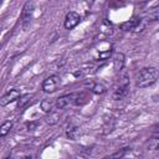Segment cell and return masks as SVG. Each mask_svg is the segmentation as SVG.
<instances>
[{"label":"cell","mask_w":159,"mask_h":159,"mask_svg":"<svg viewBox=\"0 0 159 159\" xmlns=\"http://www.w3.org/2000/svg\"><path fill=\"white\" fill-rule=\"evenodd\" d=\"M158 144H159L158 135H157V134H154V137L149 139V149H150V150H155V149L158 148Z\"/></svg>","instance_id":"cell-16"},{"label":"cell","mask_w":159,"mask_h":159,"mask_svg":"<svg viewBox=\"0 0 159 159\" xmlns=\"http://www.w3.org/2000/svg\"><path fill=\"white\" fill-rule=\"evenodd\" d=\"M5 159H12V158H11V157H9V158H5Z\"/></svg>","instance_id":"cell-19"},{"label":"cell","mask_w":159,"mask_h":159,"mask_svg":"<svg viewBox=\"0 0 159 159\" xmlns=\"http://www.w3.org/2000/svg\"><path fill=\"white\" fill-rule=\"evenodd\" d=\"M91 91L96 94H102L106 92V87L102 84V83H94L91 86Z\"/></svg>","instance_id":"cell-14"},{"label":"cell","mask_w":159,"mask_h":159,"mask_svg":"<svg viewBox=\"0 0 159 159\" xmlns=\"http://www.w3.org/2000/svg\"><path fill=\"white\" fill-rule=\"evenodd\" d=\"M22 159H34V158H32L31 155H26V157H24Z\"/></svg>","instance_id":"cell-18"},{"label":"cell","mask_w":159,"mask_h":159,"mask_svg":"<svg viewBox=\"0 0 159 159\" xmlns=\"http://www.w3.org/2000/svg\"><path fill=\"white\" fill-rule=\"evenodd\" d=\"M140 21L142 20L139 17H132L130 20H128V21H125L120 25V30H123V31H134L139 27Z\"/></svg>","instance_id":"cell-8"},{"label":"cell","mask_w":159,"mask_h":159,"mask_svg":"<svg viewBox=\"0 0 159 159\" xmlns=\"http://www.w3.org/2000/svg\"><path fill=\"white\" fill-rule=\"evenodd\" d=\"M31 98H32V94H29V93L20 96V98L17 99V108H19V109H22L27 103H30Z\"/></svg>","instance_id":"cell-10"},{"label":"cell","mask_w":159,"mask_h":159,"mask_svg":"<svg viewBox=\"0 0 159 159\" xmlns=\"http://www.w3.org/2000/svg\"><path fill=\"white\" fill-rule=\"evenodd\" d=\"M124 65V55L123 53H117L114 56V66L117 71H120V68Z\"/></svg>","instance_id":"cell-12"},{"label":"cell","mask_w":159,"mask_h":159,"mask_svg":"<svg viewBox=\"0 0 159 159\" xmlns=\"http://www.w3.org/2000/svg\"><path fill=\"white\" fill-rule=\"evenodd\" d=\"M127 150H128V148H122V149L117 150L116 153H113V154H111V155L104 157L103 159H122V158L124 157V154L127 153Z\"/></svg>","instance_id":"cell-11"},{"label":"cell","mask_w":159,"mask_h":159,"mask_svg":"<svg viewBox=\"0 0 159 159\" xmlns=\"http://www.w3.org/2000/svg\"><path fill=\"white\" fill-rule=\"evenodd\" d=\"M60 84H61V78L56 75H52L42 82V91L46 93H52L60 87Z\"/></svg>","instance_id":"cell-2"},{"label":"cell","mask_w":159,"mask_h":159,"mask_svg":"<svg viewBox=\"0 0 159 159\" xmlns=\"http://www.w3.org/2000/svg\"><path fill=\"white\" fill-rule=\"evenodd\" d=\"M12 125H14L12 120H6V122H4V123L0 125V138L6 137V135L10 133Z\"/></svg>","instance_id":"cell-9"},{"label":"cell","mask_w":159,"mask_h":159,"mask_svg":"<svg viewBox=\"0 0 159 159\" xmlns=\"http://www.w3.org/2000/svg\"><path fill=\"white\" fill-rule=\"evenodd\" d=\"M20 96H21L20 91H19L17 88H12V89H10L6 94H4V96L1 97V99H0V106H2V107H4V106H7V104H10V103L17 101V99L20 98Z\"/></svg>","instance_id":"cell-4"},{"label":"cell","mask_w":159,"mask_h":159,"mask_svg":"<svg viewBox=\"0 0 159 159\" xmlns=\"http://www.w3.org/2000/svg\"><path fill=\"white\" fill-rule=\"evenodd\" d=\"M158 78V70L155 67H144L139 71L137 78V87L145 88L152 86Z\"/></svg>","instance_id":"cell-1"},{"label":"cell","mask_w":159,"mask_h":159,"mask_svg":"<svg viewBox=\"0 0 159 159\" xmlns=\"http://www.w3.org/2000/svg\"><path fill=\"white\" fill-rule=\"evenodd\" d=\"M86 102H87V96H86L84 93L76 94V97H75V99H73V103H75L76 106H82V104H84Z\"/></svg>","instance_id":"cell-15"},{"label":"cell","mask_w":159,"mask_h":159,"mask_svg":"<svg viewBox=\"0 0 159 159\" xmlns=\"http://www.w3.org/2000/svg\"><path fill=\"white\" fill-rule=\"evenodd\" d=\"M78 134V128L77 127H72L71 129L68 128V130H67V137L70 138V139H76V135Z\"/></svg>","instance_id":"cell-17"},{"label":"cell","mask_w":159,"mask_h":159,"mask_svg":"<svg viewBox=\"0 0 159 159\" xmlns=\"http://www.w3.org/2000/svg\"><path fill=\"white\" fill-rule=\"evenodd\" d=\"M80 21H81V16L75 11H70L66 14V17H65V22H63L65 29L72 30L73 27H76L80 24Z\"/></svg>","instance_id":"cell-3"},{"label":"cell","mask_w":159,"mask_h":159,"mask_svg":"<svg viewBox=\"0 0 159 159\" xmlns=\"http://www.w3.org/2000/svg\"><path fill=\"white\" fill-rule=\"evenodd\" d=\"M32 12H34V4L31 1H27L25 4V6H24V10H22V24H24L25 29L27 27V25L31 21Z\"/></svg>","instance_id":"cell-6"},{"label":"cell","mask_w":159,"mask_h":159,"mask_svg":"<svg viewBox=\"0 0 159 159\" xmlns=\"http://www.w3.org/2000/svg\"><path fill=\"white\" fill-rule=\"evenodd\" d=\"M128 92H129V83H128L127 77H125V78H124V82L120 83V84L114 89V92H113V99L120 101V99H123V98L128 94Z\"/></svg>","instance_id":"cell-5"},{"label":"cell","mask_w":159,"mask_h":159,"mask_svg":"<svg viewBox=\"0 0 159 159\" xmlns=\"http://www.w3.org/2000/svg\"><path fill=\"white\" fill-rule=\"evenodd\" d=\"M53 106H55V103H53L51 99H43V101L41 102V109H42L43 112H46V113L51 112Z\"/></svg>","instance_id":"cell-13"},{"label":"cell","mask_w":159,"mask_h":159,"mask_svg":"<svg viewBox=\"0 0 159 159\" xmlns=\"http://www.w3.org/2000/svg\"><path fill=\"white\" fill-rule=\"evenodd\" d=\"M75 97H76V94H75V93L61 96V97H58V98L56 99V102H55V107H56L57 109H62V108L67 107V106H68L71 102H73Z\"/></svg>","instance_id":"cell-7"}]
</instances>
